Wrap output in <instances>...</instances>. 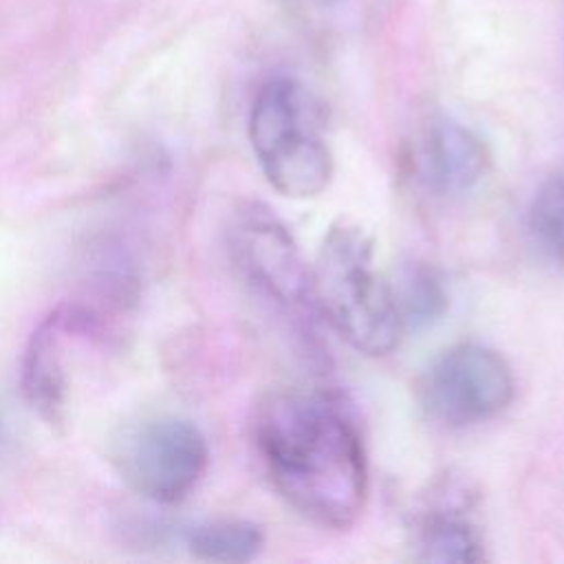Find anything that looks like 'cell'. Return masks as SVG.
Instances as JSON below:
<instances>
[{
    "label": "cell",
    "instance_id": "6da1fadb",
    "mask_svg": "<svg viewBox=\"0 0 564 564\" xmlns=\"http://www.w3.org/2000/svg\"><path fill=\"white\" fill-rule=\"evenodd\" d=\"M256 447L275 489L302 516L328 529L359 518L368 463L359 427L335 394H271L256 416Z\"/></svg>",
    "mask_w": 564,
    "mask_h": 564
},
{
    "label": "cell",
    "instance_id": "7a4b0ae2",
    "mask_svg": "<svg viewBox=\"0 0 564 564\" xmlns=\"http://www.w3.org/2000/svg\"><path fill=\"white\" fill-rule=\"evenodd\" d=\"M313 297L335 330L359 352H390L403 330L392 284L375 267V242L350 220L324 236L313 271Z\"/></svg>",
    "mask_w": 564,
    "mask_h": 564
},
{
    "label": "cell",
    "instance_id": "3957f363",
    "mask_svg": "<svg viewBox=\"0 0 564 564\" xmlns=\"http://www.w3.org/2000/svg\"><path fill=\"white\" fill-rule=\"evenodd\" d=\"M319 128V104L295 79L275 77L258 90L249 139L267 181L282 196L311 198L326 189L333 156Z\"/></svg>",
    "mask_w": 564,
    "mask_h": 564
},
{
    "label": "cell",
    "instance_id": "277c9868",
    "mask_svg": "<svg viewBox=\"0 0 564 564\" xmlns=\"http://www.w3.org/2000/svg\"><path fill=\"white\" fill-rule=\"evenodd\" d=\"M112 456L119 476L132 491L159 505H176L200 482L209 447L192 421L159 414L130 425Z\"/></svg>",
    "mask_w": 564,
    "mask_h": 564
},
{
    "label": "cell",
    "instance_id": "5b68a950",
    "mask_svg": "<svg viewBox=\"0 0 564 564\" xmlns=\"http://www.w3.org/2000/svg\"><path fill=\"white\" fill-rule=\"evenodd\" d=\"M516 381L507 359L482 344L465 341L436 355L416 383L421 410L447 427L489 421L513 401Z\"/></svg>",
    "mask_w": 564,
    "mask_h": 564
},
{
    "label": "cell",
    "instance_id": "8992f818",
    "mask_svg": "<svg viewBox=\"0 0 564 564\" xmlns=\"http://www.w3.org/2000/svg\"><path fill=\"white\" fill-rule=\"evenodd\" d=\"M229 251L242 275L275 304L293 311L315 304L313 273L289 229L267 207L251 203L234 216Z\"/></svg>",
    "mask_w": 564,
    "mask_h": 564
},
{
    "label": "cell",
    "instance_id": "52a82bcc",
    "mask_svg": "<svg viewBox=\"0 0 564 564\" xmlns=\"http://www.w3.org/2000/svg\"><path fill=\"white\" fill-rule=\"evenodd\" d=\"M93 317L75 306L59 304L29 335L20 361V388L29 408L48 425H59L66 416L68 377L64 364V337L88 333Z\"/></svg>",
    "mask_w": 564,
    "mask_h": 564
},
{
    "label": "cell",
    "instance_id": "ba28073f",
    "mask_svg": "<svg viewBox=\"0 0 564 564\" xmlns=\"http://www.w3.org/2000/svg\"><path fill=\"white\" fill-rule=\"evenodd\" d=\"M476 496L469 485L445 478L432 487L414 513L412 549L423 562L476 564L487 557L482 533L474 520Z\"/></svg>",
    "mask_w": 564,
    "mask_h": 564
},
{
    "label": "cell",
    "instance_id": "9c48e42d",
    "mask_svg": "<svg viewBox=\"0 0 564 564\" xmlns=\"http://www.w3.org/2000/svg\"><path fill=\"white\" fill-rule=\"evenodd\" d=\"M414 178L436 196L460 194L474 187L489 167L485 141L452 119L427 123L410 143Z\"/></svg>",
    "mask_w": 564,
    "mask_h": 564
},
{
    "label": "cell",
    "instance_id": "30bf717a",
    "mask_svg": "<svg viewBox=\"0 0 564 564\" xmlns=\"http://www.w3.org/2000/svg\"><path fill=\"white\" fill-rule=\"evenodd\" d=\"M262 544V529L240 518L209 520L187 533L189 553L205 562H249L260 553Z\"/></svg>",
    "mask_w": 564,
    "mask_h": 564
},
{
    "label": "cell",
    "instance_id": "8fae6325",
    "mask_svg": "<svg viewBox=\"0 0 564 564\" xmlns=\"http://www.w3.org/2000/svg\"><path fill=\"white\" fill-rule=\"evenodd\" d=\"M403 328L423 330L438 322L447 308V291L438 271L423 262L408 264L392 286Z\"/></svg>",
    "mask_w": 564,
    "mask_h": 564
},
{
    "label": "cell",
    "instance_id": "7c38bea8",
    "mask_svg": "<svg viewBox=\"0 0 564 564\" xmlns=\"http://www.w3.org/2000/svg\"><path fill=\"white\" fill-rule=\"evenodd\" d=\"M527 223L535 247L564 264V176H553L540 185L529 205Z\"/></svg>",
    "mask_w": 564,
    "mask_h": 564
},
{
    "label": "cell",
    "instance_id": "4fadbf2b",
    "mask_svg": "<svg viewBox=\"0 0 564 564\" xmlns=\"http://www.w3.org/2000/svg\"><path fill=\"white\" fill-rule=\"evenodd\" d=\"M0 436H2V423H0Z\"/></svg>",
    "mask_w": 564,
    "mask_h": 564
}]
</instances>
